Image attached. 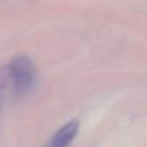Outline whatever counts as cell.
<instances>
[{
    "mask_svg": "<svg viewBox=\"0 0 147 147\" xmlns=\"http://www.w3.org/2000/svg\"><path fill=\"white\" fill-rule=\"evenodd\" d=\"M6 74L11 80L13 89L19 94H24L30 92L36 83L34 64L24 54H19L10 61V64L6 69Z\"/></svg>",
    "mask_w": 147,
    "mask_h": 147,
    "instance_id": "obj_1",
    "label": "cell"
},
{
    "mask_svg": "<svg viewBox=\"0 0 147 147\" xmlns=\"http://www.w3.org/2000/svg\"><path fill=\"white\" fill-rule=\"evenodd\" d=\"M77 133H79V121L71 120L56 131V134L51 137V140L46 147H69V144L77 136Z\"/></svg>",
    "mask_w": 147,
    "mask_h": 147,
    "instance_id": "obj_2",
    "label": "cell"
},
{
    "mask_svg": "<svg viewBox=\"0 0 147 147\" xmlns=\"http://www.w3.org/2000/svg\"><path fill=\"white\" fill-rule=\"evenodd\" d=\"M4 77L6 73H3L0 70V110H1V104H3V93H4Z\"/></svg>",
    "mask_w": 147,
    "mask_h": 147,
    "instance_id": "obj_3",
    "label": "cell"
}]
</instances>
